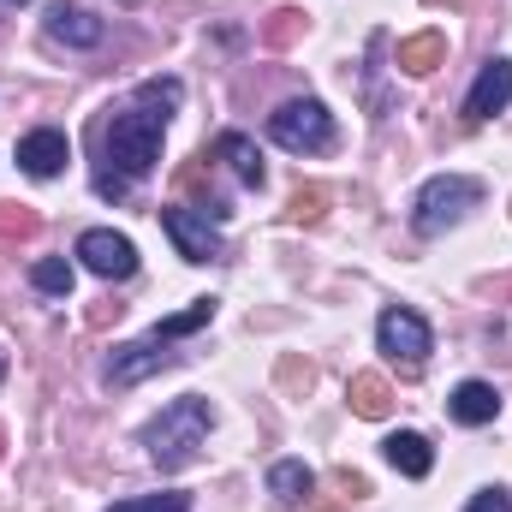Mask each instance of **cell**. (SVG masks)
Here are the masks:
<instances>
[{"label":"cell","instance_id":"obj_1","mask_svg":"<svg viewBox=\"0 0 512 512\" xmlns=\"http://www.w3.org/2000/svg\"><path fill=\"white\" fill-rule=\"evenodd\" d=\"M209 429H215V405H209L203 393H185V399H173V405L143 429V441H149V459H155L161 471H185V465L203 453Z\"/></svg>","mask_w":512,"mask_h":512},{"label":"cell","instance_id":"obj_2","mask_svg":"<svg viewBox=\"0 0 512 512\" xmlns=\"http://www.w3.org/2000/svg\"><path fill=\"white\" fill-rule=\"evenodd\" d=\"M167 108H149V102H137L131 96L126 114H114V126L102 137V149H108V173H120V179H143L155 161H161V131H167Z\"/></svg>","mask_w":512,"mask_h":512},{"label":"cell","instance_id":"obj_3","mask_svg":"<svg viewBox=\"0 0 512 512\" xmlns=\"http://www.w3.org/2000/svg\"><path fill=\"white\" fill-rule=\"evenodd\" d=\"M477 203H483V179H471V173H435V179H423V191L411 197V227H417V239H441V233L459 227Z\"/></svg>","mask_w":512,"mask_h":512},{"label":"cell","instance_id":"obj_4","mask_svg":"<svg viewBox=\"0 0 512 512\" xmlns=\"http://www.w3.org/2000/svg\"><path fill=\"white\" fill-rule=\"evenodd\" d=\"M268 137L292 155H322L334 149V114L316 102V96H298V102H280L268 114Z\"/></svg>","mask_w":512,"mask_h":512},{"label":"cell","instance_id":"obj_5","mask_svg":"<svg viewBox=\"0 0 512 512\" xmlns=\"http://www.w3.org/2000/svg\"><path fill=\"white\" fill-rule=\"evenodd\" d=\"M376 346H382L399 370H423L429 352H435V334H429V322L417 310H399L393 304V310H382V322H376Z\"/></svg>","mask_w":512,"mask_h":512},{"label":"cell","instance_id":"obj_6","mask_svg":"<svg viewBox=\"0 0 512 512\" xmlns=\"http://www.w3.org/2000/svg\"><path fill=\"white\" fill-rule=\"evenodd\" d=\"M161 233L173 239V251L185 256V262H221L227 256V239H221V227L203 215V209H161Z\"/></svg>","mask_w":512,"mask_h":512},{"label":"cell","instance_id":"obj_7","mask_svg":"<svg viewBox=\"0 0 512 512\" xmlns=\"http://www.w3.org/2000/svg\"><path fill=\"white\" fill-rule=\"evenodd\" d=\"M78 256H84V268L102 274V280H131V274H137V245H131L126 233H114V227H90V233L78 239Z\"/></svg>","mask_w":512,"mask_h":512},{"label":"cell","instance_id":"obj_8","mask_svg":"<svg viewBox=\"0 0 512 512\" xmlns=\"http://www.w3.org/2000/svg\"><path fill=\"white\" fill-rule=\"evenodd\" d=\"M167 364H173L167 340H155V334L126 340V346H114V358H108V387H137V382H149L155 370H167Z\"/></svg>","mask_w":512,"mask_h":512},{"label":"cell","instance_id":"obj_9","mask_svg":"<svg viewBox=\"0 0 512 512\" xmlns=\"http://www.w3.org/2000/svg\"><path fill=\"white\" fill-rule=\"evenodd\" d=\"M66 161H72V137H66V131L42 126V131H24V137H18V167H24L30 179H54Z\"/></svg>","mask_w":512,"mask_h":512},{"label":"cell","instance_id":"obj_10","mask_svg":"<svg viewBox=\"0 0 512 512\" xmlns=\"http://www.w3.org/2000/svg\"><path fill=\"white\" fill-rule=\"evenodd\" d=\"M512 102V60H489L465 96V120H495L501 108Z\"/></svg>","mask_w":512,"mask_h":512},{"label":"cell","instance_id":"obj_11","mask_svg":"<svg viewBox=\"0 0 512 512\" xmlns=\"http://www.w3.org/2000/svg\"><path fill=\"white\" fill-rule=\"evenodd\" d=\"M48 36H54V42H66V48H96L108 30H102V18H96L90 6L54 0V6H48Z\"/></svg>","mask_w":512,"mask_h":512},{"label":"cell","instance_id":"obj_12","mask_svg":"<svg viewBox=\"0 0 512 512\" xmlns=\"http://www.w3.org/2000/svg\"><path fill=\"white\" fill-rule=\"evenodd\" d=\"M387 465L399 471V477H411V483H423L429 471H435V447H429V435H417V429H393L382 441Z\"/></svg>","mask_w":512,"mask_h":512},{"label":"cell","instance_id":"obj_13","mask_svg":"<svg viewBox=\"0 0 512 512\" xmlns=\"http://www.w3.org/2000/svg\"><path fill=\"white\" fill-rule=\"evenodd\" d=\"M447 411H453V423L483 429V423H495V417H501V393H495L489 382H459V387H453V399H447Z\"/></svg>","mask_w":512,"mask_h":512},{"label":"cell","instance_id":"obj_14","mask_svg":"<svg viewBox=\"0 0 512 512\" xmlns=\"http://www.w3.org/2000/svg\"><path fill=\"white\" fill-rule=\"evenodd\" d=\"M215 155L233 167V179L239 185H251V191H262V179H268V167H262V149H256L245 131H221V143H215Z\"/></svg>","mask_w":512,"mask_h":512},{"label":"cell","instance_id":"obj_15","mask_svg":"<svg viewBox=\"0 0 512 512\" xmlns=\"http://www.w3.org/2000/svg\"><path fill=\"white\" fill-rule=\"evenodd\" d=\"M399 72H411V78H429L441 60H447V36L441 30H417V36H399Z\"/></svg>","mask_w":512,"mask_h":512},{"label":"cell","instance_id":"obj_16","mask_svg":"<svg viewBox=\"0 0 512 512\" xmlns=\"http://www.w3.org/2000/svg\"><path fill=\"white\" fill-rule=\"evenodd\" d=\"M310 489H316V471H310L304 459H280V465H268V495H274L280 507H298Z\"/></svg>","mask_w":512,"mask_h":512},{"label":"cell","instance_id":"obj_17","mask_svg":"<svg viewBox=\"0 0 512 512\" xmlns=\"http://www.w3.org/2000/svg\"><path fill=\"white\" fill-rule=\"evenodd\" d=\"M346 399H352V411L370 417V423L393 411V387H387V376H376V370H358V376L346 382Z\"/></svg>","mask_w":512,"mask_h":512},{"label":"cell","instance_id":"obj_18","mask_svg":"<svg viewBox=\"0 0 512 512\" xmlns=\"http://www.w3.org/2000/svg\"><path fill=\"white\" fill-rule=\"evenodd\" d=\"M72 280H78V274H72V262H66V256H42V262L30 268V286H36V292H48V298H72Z\"/></svg>","mask_w":512,"mask_h":512},{"label":"cell","instance_id":"obj_19","mask_svg":"<svg viewBox=\"0 0 512 512\" xmlns=\"http://www.w3.org/2000/svg\"><path fill=\"white\" fill-rule=\"evenodd\" d=\"M298 36H304V12H298V6L268 12V24H262V48H274V54H280V48H292Z\"/></svg>","mask_w":512,"mask_h":512},{"label":"cell","instance_id":"obj_20","mask_svg":"<svg viewBox=\"0 0 512 512\" xmlns=\"http://www.w3.org/2000/svg\"><path fill=\"white\" fill-rule=\"evenodd\" d=\"M42 233V215L30 203H0V239H36Z\"/></svg>","mask_w":512,"mask_h":512},{"label":"cell","instance_id":"obj_21","mask_svg":"<svg viewBox=\"0 0 512 512\" xmlns=\"http://www.w3.org/2000/svg\"><path fill=\"white\" fill-rule=\"evenodd\" d=\"M131 96H137V102H149V108H167V114H173V108L185 102V84H179V78H143Z\"/></svg>","mask_w":512,"mask_h":512},{"label":"cell","instance_id":"obj_22","mask_svg":"<svg viewBox=\"0 0 512 512\" xmlns=\"http://www.w3.org/2000/svg\"><path fill=\"white\" fill-rule=\"evenodd\" d=\"M108 512H191L185 489H161V495H143V501H114Z\"/></svg>","mask_w":512,"mask_h":512},{"label":"cell","instance_id":"obj_23","mask_svg":"<svg viewBox=\"0 0 512 512\" xmlns=\"http://www.w3.org/2000/svg\"><path fill=\"white\" fill-rule=\"evenodd\" d=\"M322 203H328V191H322V185H304V191L292 197V221H322Z\"/></svg>","mask_w":512,"mask_h":512},{"label":"cell","instance_id":"obj_24","mask_svg":"<svg viewBox=\"0 0 512 512\" xmlns=\"http://www.w3.org/2000/svg\"><path fill=\"white\" fill-rule=\"evenodd\" d=\"M465 512H512V495H507V489H477Z\"/></svg>","mask_w":512,"mask_h":512},{"label":"cell","instance_id":"obj_25","mask_svg":"<svg viewBox=\"0 0 512 512\" xmlns=\"http://www.w3.org/2000/svg\"><path fill=\"white\" fill-rule=\"evenodd\" d=\"M126 191H131V179H120V173H108V167L96 173V197H108V203H120Z\"/></svg>","mask_w":512,"mask_h":512},{"label":"cell","instance_id":"obj_26","mask_svg":"<svg viewBox=\"0 0 512 512\" xmlns=\"http://www.w3.org/2000/svg\"><path fill=\"white\" fill-rule=\"evenodd\" d=\"M0 6H24V0H0Z\"/></svg>","mask_w":512,"mask_h":512},{"label":"cell","instance_id":"obj_27","mask_svg":"<svg viewBox=\"0 0 512 512\" xmlns=\"http://www.w3.org/2000/svg\"><path fill=\"white\" fill-rule=\"evenodd\" d=\"M0 453H6V429H0Z\"/></svg>","mask_w":512,"mask_h":512},{"label":"cell","instance_id":"obj_28","mask_svg":"<svg viewBox=\"0 0 512 512\" xmlns=\"http://www.w3.org/2000/svg\"><path fill=\"white\" fill-rule=\"evenodd\" d=\"M0 376H6V358H0Z\"/></svg>","mask_w":512,"mask_h":512}]
</instances>
